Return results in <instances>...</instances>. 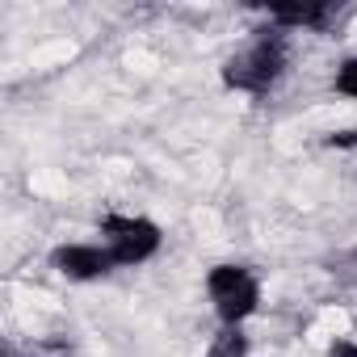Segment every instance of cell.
Here are the masks:
<instances>
[{
  "label": "cell",
  "mask_w": 357,
  "mask_h": 357,
  "mask_svg": "<svg viewBox=\"0 0 357 357\" xmlns=\"http://www.w3.org/2000/svg\"><path fill=\"white\" fill-rule=\"evenodd\" d=\"M109 265H114V252L109 248H93V244H68V248L55 252V269L76 278V282L101 278V273H109Z\"/></svg>",
  "instance_id": "cell-4"
},
{
  "label": "cell",
  "mask_w": 357,
  "mask_h": 357,
  "mask_svg": "<svg viewBox=\"0 0 357 357\" xmlns=\"http://www.w3.org/2000/svg\"><path fill=\"white\" fill-rule=\"evenodd\" d=\"M206 286H211V298H215L219 319H223L227 328H240V324L257 311L261 286H257V278H252L248 269H240V265H215L211 278H206Z\"/></svg>",
  "instance_id": "cell-2"
},
{
  "label": "cell",
  "mask_w": 357,
  "mask_h": 357,
  "mask_svg": "<svg viewBox=\"0 0 357 357\" xmlns=\"http://www.w3.org/2000/svg\"><path fill=\"white\" fill-rule=\"evenodd\" d=\"M336 93L357 97V59H344V63H340V72H336Z\"/></svg>",
  "instance_id": "cell-7"
},
{
  "label": "cell",
  "mask_w": 357,
  "mask_h": 357,
  "mask_svg": "<svg viewBox=\"0 0 357 357\" xmlns=\"http://www.w3.org/2000/svg\"><path fill=\"white\" fill-rule=\"evenodd\" d=\"M206 357H248V336L240 328H223L215 340H211V353Z\"/></svg>",
  "instance_id": "cell-6"
},
{
  "label": "cell",
  "mask_w": 357,
  "mask_h": 357,
  "mask_svg": "<svg viewBox=\"0 0 357 357\" xmlns=\"http://www.w3.org/2000/svg\"><path fill=\"white\" fill-rule=\"evenodd\" d=\"M101 231L109 236L114 265H139V261H147V257L160 248V227L147 223V219H122V215H109V219L101 223Z\"/></svg>",
  "instance_id": "cell-3"
},
{
  "label": "cell",
  "mask_w": 357,
  "mask_h": 357,
  "mask_svg": "<svg viewBox=\"0 0 357 357\" xmlns=\"http://www.w3.org/2000/svg\"><path fill=\"white\" fill-rule=\"evenodd\" d=\"M269 17L282 22V26H319L328 17V9L324 5H273Z\"/></svg>",
  "instance_id": "cell-5"
},
{
  "label": "cell",
  "mask_w": 357,
  "mask_h": 357,
  "mask_svg": "<svg viewBox=\"0 0 357 357\" xmlns=\"http://www.w3.org/2000/svg\"><path fill=\"white\" fill-rule=\"evenodd\" d=\"M286 68V43L278 34H261L257 43H248L240 55L227 59L223 68V80L231 89H244V93H265Z\"/></svg>",
  "instance_id": "cell-1"
},
{
  "label": "cell",
  "mask_w": 357,
  "mask_h": 357,
  "mask_svg": "<svg viewBox=\"0 0 357 357\" xmlns=\"http://www.w3.org/2000/svg\"><path fill=\"white\" fill-rule=\"evenodd\" d=\"M328 357H357V344H353V340H332Z\"/></svg>",
  "instance_id": "cell-8"
}]
</instances>
